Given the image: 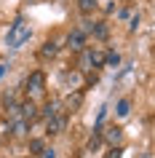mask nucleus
Returning a JSON list of instances; mask_svg holds the SVG:
<instances>
[{
	"mask_svg": "<svg viewBox=\"0 0 155 158\" xmlns=\"http://www.w3.org/2000/svg\"><path fill=\"white\" fill-rule=\"evenodd\" d=\"M30 35H32L30 24L22 22V19H16V22L8 27V32H6V46H8V48H22V46L30 40Z\"/></svg>",
	"mask_w": 155,
	"mask_h": 158,
	"instance_id": "nucleus-1",
	"label": "nucleus"
},
{
	"mask_svg": "<svg viewBox=\"0 0 155 158\" xmlns=\"http://www.w3.org/2000/svg\"><path fill=\"white\" fill-rule=\"evenodd\" d=\"M99 134H102V139H107L112 148H118L120 139H123V129H120V126H115V123H110L104 131H99Z\"/></svg>",
	"mask_w": 155,
	"mask_h": 158,
	"instance_id": "nucleus-2",
	"label": "nucleus"
},
{
	"mask_svg": "<svg viewBox=\"0 0 155 158\" xmlns=\"http://www.w3.org/2000/svg\"><path fill=\"white\" fill-rule=\"evenodd\" d=\"M43 86H46V75L43 73H32L30 78H27V91L30 94H40Z\"/></svg>",
	"mask_w": 155,
	"mask_h": 158,
	"instance_id": "nucleus-3",
	"label": "nucleus"
},
{
	"mask_svg": "<svg viewBox=\"0 0 155 158\" xmlns=\"http://www.w3.org/2000/svg\"><path fill=\"white\" fill-rule=\"evenodd\" d=\"M19 118L27 121V123H32L35 118H38V107H35L32 102H22V105H19Z\"/></svg>",
	"mask_w": 155,
	"mask_h": 158,
	"instance_id": "nucleus-4",
	"label": "nucleus"
},
{
	"mask_svg": "<svg viewBox=\"0 0 155 158\" xmlns=\"http://www.w3.org/2000/svg\"><path fill=\"white\" fill-rule=\"evenodd\" d=\"M64 126H67V118H64V115H54V118L46 121L48 134H62V131H64Z\"/></svg>",
	"mask_w": 155,
	"mask_h": 158,
	"instance_id": "nucleus-5",
	"label": "nucleus"
},
{
	"mask_svg": "<svg viewBox=\"0 0 155 158\" xmlns=\"http://www.w3.org/2000/svg\"><path fill=\"white\" fill-rule=\"evenodd\" d=\"M67 43H70V48H72V51H83V46H86V32H83V30H75V32H70Z\"/></svg>",
	"mask_w": 155,
	"mask_h": 158,
	"instance_id": "nucleus-6",
	"label": "nucleus"
},
{
	"mask_svg": "<svg viewBox=\"0 0 155 158\" xmlns=\"http://www.w3.org/2000/svg\"><path fill=\"white\" fill-rule=\"evenodd\" d=\"M80 105H83V94H80V91H78V94H70V97L64 99V107H67V110H72V113L80 107Z\"/></svg>",
	"mask_w": 155,
	"mask_h": 158,
	"instance_id": "nucleus-7",
	"label": "nucleus"
},
{
	"mask_svg": "<svg viewBox=\"0 0 155 158\" xmlns=\"http://www.w3.org/2000/svg\"><path fill=\"white\" fill-rule=\"evenodd\" d=\"M59 115V102H46V107H43V118L48 121V118Z\"/></svg>",
	"mask_w": 155,
	"mask_h": 158,
	"instance_id": "nucleus-8",
	"label": "nucleus"
},
{
	"mask_svg": "<svg viewBox=\"0 0 155 158\" xmlns=\"http://www.w3.org/2000/svg\"><path fill=\"white\" fill-rule=\"evenodd\" d=\"M115 113H118V118H126L131 113V99H120L118 107H115Z\"/></svg>",
	"mask_w": 155,
	"mask_h": 158,
	"instance_id": "nucleus-9",
	"label": "nucleus"
},
{
	"mask_svg": "<svg viewBox=\"0 0 155 158\" xmlns=\"http://www.w3.org/2000/svg\"><path fill=\"white\" fill-rule=\"evenodd\" d=\"M43 150H46V142L43 139H32L30 142V153H32V156H43Z\"/></svg>",
	"mask_w": 155,
	"mask_h": 158,
	"instance_id": "nucleus-10",
	"label": "nucleus"
},
{
	"mask_svg": "<svg viewBox=\"0 0 155 158\" xmlns=\"http://www.w3.org/2000/svg\"><path fill=\"white\" fill-rule=\"evenodd\" d=\"M27 121H22V118H19V121H14V123H11V129H14V134H16V137H22V134L27 131Z\"/></svg>",
	"mask_w": 155,
	"mask_h": 158,
	"instance_id": "nucleus-11",
	"label": "nucleus"
},
{
	"mask_svg": "<svg viewBox=\"0 0 155 158\" xmlns=\"http://www.w3.org/2000/svg\"><path fill=\"white\" fill-rule=\"evenodd\" d=\"M54 54H56V43H43V51H40V56L43 59H48V56H54Z\"/></svg>",
	"mask_w": 155,
	"mask_h": 158,
	"instance_id": "nucleus-12",
	"label": "nucleus"
},
{
	"mask_svg": "<svg viewBox=\"0 0 155 158\" xmlns=\"http://www.w3.org/2000/svg\"><path fill=\"white\" fill-rule=\"evenodd\" d=\"M78 6H80L83 14H91V11L96 8V0H78Z\"/></svg>",
	"mask_w": 155,
	"mask_h": 158,
	"instance_id": "nucleus-13",
	"label": "nucleus"
},
{
	"mask_svg": "<svg viewBox=\"0 0 155 158\" xmlns=\"http://www.w3.org/2000/svg\"><path fill=\"white\" fill-rule=\"evenodd\" d=\"M104 62H107L110 67H118V64H120V56H118L115 51H110V54H104Z\"/></svg>",
	"mask_w": 155,
	"mask_h": 158,
	"instance_id": "nucleus-14",
	"label": "nucleus"
},
{
	"mask_svg": "<svg viewBox=\"0 0 155 158\" xmlns=\"http://www.w3.org/2000/svg\"><path fill=\"white\" fill-rule=\"evenodd\" d=\"M91 32L96 35V38H107V27L104 24H94V27H91Z\"/></svg>",
	"mask_w": 155,
	"mask_h": 158,
	"instance_id": "nucleus-15",
	"label": "nucleus"
},
{
	"mask_svg": "<svg viewBox=\"0 0 155 158\" xmlns=\"http://www.w3.org/2000/svg\"><path fill=\"white\" fill-rule=\"evenodd\" d=\"M99 145H102V134H94V137H91V139H88V150H96L99 148Z\"/></svg>",
	"mask_w": 155,
	"mask_h": 158,
	"instance_id": "nucleus-16",
	"label": "nucleus"
},
{
	"mask_svg": "<svg viewBox=\"0 0 155 158\" xmlns=\"http://www.w3.org/2000/svg\"><path fill=\"white\" fill-rule=\"evenodd\" d=\"M64 81H67V83H72V86H78V83H80V75H78V73H64Z\"/></svg>",
	"mask_w": 155,
	"mask_h": 158,
	"instance_id": "nucleus-17",
	"label": "nucleus"
},
{
	"mask_svg": "<svg viewBox=\"0 0 155 158\" xmlns=\"http://www.w3.org/2000/svg\"><path fill=\"white\" fill-rule=\"evenodd\" d=\"M104 158H120V148H110V153Z\"/></svg>",
	"mask_w": 155,
	"mask_h": 158,
	"instance_id": "nucleus-18",
	"label": "nucleus"
},
{
	"mask_svg": "<svg viewBox=\"0 0 155 158\" xmlns=\"http://www.w3.org/2000/svg\"><path fill=\"white\" fill-rule=\"evenodd\" d=\"M43 158H56V150H43Z\"/></svg>",
	"mask_w": 155,
	"mask_h": 158,
	"instance_id": "nucleus-19",
	"label": "nucleus"
},
{
	"mask_svg": "<svg viewBox=\"0 0 155 158\" xmlns=\"http://www.w3.org/2000/svg\"><path fill=\"white\" fill-rule=\"evenodd\" d=\"M3 75H6V64H0V78H3Z\"/></svg>",
	"mask_w": 155,
	"mask_h": 158,
	"instance_id": "nucleus-20",
	"label": "nucleus"
}]
</instances>
